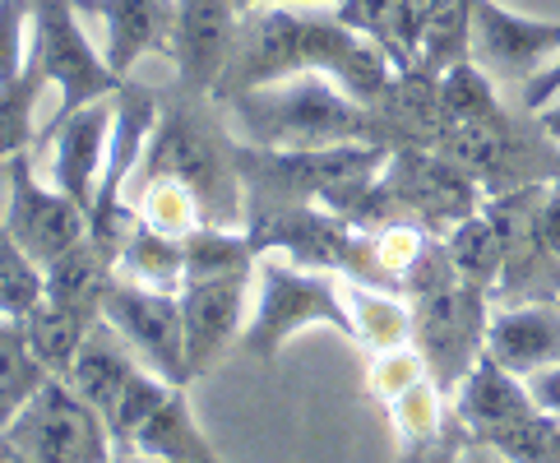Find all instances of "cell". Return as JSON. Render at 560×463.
Listing matches in <instances>:
<instances>
[{
    "label": "cell",
    "instance_id": "obj_34",
    "mask_svg": "<svg viewBox=\"0 0 560 463\" xmlns=\"http://www.w3.org/2000/svg\"><path fill=\"white\" fill-rule=\"evenodd\" d=\"M334 14L343 19L352 33L371 37V43L385 51L398 70H408V60H404V37H398V0H338Z\"/></svg>",
    "mask_w": 560,
    "mask_h": 463
},
{
    "label": "cell",
    "instance_id": "obj_33",
    "mask_svg": "<svg viewBox=\"0 0 560 463\" xmlns=\"http://www.w3.org/2000/svg\"><path fill=\"white\" fill-rule=\"evenodd\" d=\"M43 297H47L43 265H37V259L10 236V228L0 223V315L24 320Z\"/></svg>",
    "mask_w": 560,
    "mask_h": 463
},
{
    "label": "cell",
    "instance_id": "obj_38",
    "mask_svg": "<svg viewBox=\"0 0 560 463\" xmlns=\"http://www.w3.org/2000/svg\"><path fill=\"white\" fill-rule=\"evenodd\" d=\"M556 97H560V56L551 60V66H547L542 74L533 79V84H528L524 93H518V107H524V112H533V116H537L542 107H551Z\"/></svg>",
    "mask_w": 560,
    "mask_h": 463
},
{
    "label": "cell",
    "instance_id": "obj_22",
    "mask_svg": "<svg viewBox=\"0 0 560 463\" xmlns=\"http://www.w3.org/2000/svg\"><path fill=\"white\" fill-rule=\"evenodd\" d=\"M116 278L139 283V288H158V292H182V283H186V241L158 232L149 223H135L121 255H116Z\"/></svg>",
    "mask_w": 560,
    "mask_h": 463
},
{
    "label": "cell",
    "instance_id": "obj_44",
    "mask_svg": "<svg viewBox=\"0 0 560 463\" xmlns=\"http://www.w3.org/2000/svg\"><path fill=\"white\" fill-rule=\"evenodd\" d=\"M10 186V158H0V190Z\"/></svg>",
    "mask_w": 560,
    "mask_h": 463
},
{
    "label": "cell",
    "instance_id": "obj_42",
    "mask_svg": "<svg viewBox=\"0 0 560 463\" xmlns=\"http://www.w3.org/2000/svg\"><path fill=\"white\" fill-rule=\"evenodd\" d=\"M0 463H33V459H28V450L19 445L14 436H5V431H0Z\"/></svg>",
    "mask_w": 560,
    "mask_h": 463
},
{
    "label": "cell",
    "instance_id": "obj_20",
    "mask_svg": "<svg viewBox=\"0 0 560 463\" xmlns=\"http://www.w3.org/2000/svg\"><path fill=\"white\" fill-rule=\"evenodd\" d=\"M130 454L153 459V463H218L213 450H209V440H205V431H199L195 417H190L186 390H172L167 394V404L158 408L144 421V431L135 436Z\"/></svg>",
    "mask_w": 560,
    "mask_h": 463
},
{
    "label": "cell",
    "instance_id": "obj_24",
    "mask_svg": "<svg viewBox=\"0 0 560 463\" xmlns=\"http://www.w3.org/2000/svg\"><path fill=\"white\" fill-rule=\"evenodd\" d=\"M440 241H445L454 269L464 274L472 288H482L487 297H495L500 274H505V241H500V228L491 223L487 205L477 209L472 218H464V223H458L450 236H440Z\"/></svg>",
    "mask_w": 560,
    "mask_h": 463
},
{
    "label": "cell",
    "instance_id": "obj_26",
    "mask_svg": "<svg viewBox=\"0 0 560 463\" xmlns=\"http://www.w3.org/2000/svg\"><path fill=\"white\" fill-rule=\"evenodd\" d=\"M464 60H472V0H435L412 70L440 79L445 70L464 66Z\"/></svg>",
    "mask_w": 560,
    "mask_h": 463
},
{
    "label": "cell",
    "instance_id": "obj_23",
    "mask_svg": "<svg viewBox=\"0 0 560 463\" xmlns=\"http://www.w3.org/2000/svg\"><path fill=\"white\" fill-rule=\"evenodd\" d=\"M343 301H348V311H352L357 344H366L371 352L412 344V306H408L404 292L352 283V278H343Z\"/></svg>",
    "mask_w": 560,
    "mask_h": 463
},
{
    "label": "cell",
    "instance_id": "obj_37",
    "mask_svg": "<svg viewBox=\"0 0 560 463\" xmlns=\"http://www.w3.org/2000/svg\"><path fill=\"white\" fill-rule=\"evenodd\" d=\"M537 236H542L547 255L560 265V176L542 186V199H537Z\"/></svg>",
    "mask_w": 560,
    "mask_h": 463
},
{
    "label": "cell",
    "instance_id": "obj_15",
    "mask_svg": "<svg viewBox=\"0 0 560 463\" xmlns=\"http://www.w3.org/2000/svg\"><path fill=\"white\" fill-rule=\"evenodd\" d=\"M112 112H116V93L97 97V103L79 107L61 120H51L43 130L51 144V186H61L74 205L93 209L97 199V181H103L107 163V139H112Z\"/></svg>",
    "mask_w": 560,
    "mask_h": 463
},
{
    "label": "cell",
    "instance_id": "obj_17",
    "mask_svg": "<svg viewBox=\"0 0 560 463\" xmlns=\"http://www.w3.org/2000/svg\"><path fill=\"white\" fill-rule=\"evenodd\" d=\"M487 352L514 375H533L560 361V301H514L487 320Z\"/></svg>",
    "mask_w": 560,
    "mask_h": 463
},
{
    "label": "cell",
    "instance_id": "obj_16",
    "mask_svg": "<svg viewBox=\"0 0 560 463\" xmlns=\"http://www.w3.org/2000/svg\"><path fill=\"white\" fill-rule=\"evenodd\" d=\"M79 14L103 24L107 66L130 79V70L153 51H172L176 0H74Z\"/></svg>",
    "mask_w": 560,
    "mask_h": 463
},
{
    "label": "cell",
    "instance_id": "obj_1",
    "mask_svg": "<svg viewBox=\"0 0 560 463\" xmlns=\"http://www.w3.org/2000/svg\"><path fill=\"white\" fill-rule=\"evenodd\" d=\"M228 130L250 149H329V144H389L375 107L334 84L329 74L306 70L278 84L236 93L218 103ZM394 149V144H389Z\"/></svg>",
    "mask_w": 560,
    "mask_h": 463
},
{
    "label": "cell",
    "instance_id": "obj_21",
    "mask_svg": "<svg viewBox=\"0 0 560 463\" xmlns=\"http://www.w3.org/2000/svg\"><path fill=\"white\" fill-rule=\"evenodd\" d=\"M47 274V297L61 301V306H74L84 315H103V301L116 283V265L84 236L74 251H66L61 259H51L43 269Z\"/></svg>",
    "mask_w": 560,
    "mask_h": 463
},
{
    "label": "cell",
    "instance_id": "obj_35",
    "mask_svg": "<svg viewBox=\"0 0 560 463\" xmlns=\"http://www.w3.org/2000/svg\"><path fill=\"white\" fill-rule=\"evenodd\" d=\"M33 66V0H0V89Z\"/></svg>",
    "mask_w": 560,
    "mask_h": 463
},
{
    "label": "cell",
    "instance_id": "obj_25",
    "mask_svg": "<svg viewBox=\"0 0 560 463\" xmlns=\"http://www.w3.org/2000/svg\"><path fill=\"white\" fill-rule=\"evenodd\" d=\"M93 320H97V315H84V311L61 306V301L43 297V301H37V306L24 315V329H28V344H33L37 361H43L51 375H66L70 361H74V352H79V344H84L89 329H93Z\"/></svg>",
    "mask_w": 560,
    "mask_h": 463
},
{
    "label": "cell",
    "instance_id": "obj_29",
    "mask_svg": "<svg viewBox=\"0 0 560 463\" xmlns=\"http://www.w3.org/2000/svg\"><path fill=\"white\" fill-rule=\"evenodd\" d=\"M505 112L510 107L500 103V89L472 60L440 74V120H445V126H477V120H495Z\"/></svg>",
    "mask_w": 560,
    "mask_h": 463
},
{
    "label": "cell",
    "instance_id": "obj_31",
    "mask_svg": "<svg viewBox=\"0 0 560 463\" xmlns=\"http://www.w3.org/2000/svg\"><path fill=\"white\" fill-rule=\"evenodd\" d=\"M139 223H149L167 236H190L195 228H205V209H199V199L182 186V181L172 176H149L139 181Z\"/></svg>",
    "mask_w": 560,
    "mask_h": 463
},
{
    "label": "cell",
    "instance_id": "obj_6",
    "mask_svg": "<svg viewBox=\"0 0 560 463\" xmlns=\"http://www.w3.org/2000/svg\"><path fill=\"white\" fill-rule=\"evenodd\" d=\"M246 232L259 246V255H288L292 265L319 269V274H338L352 283H371V288H394V278L385 274L375 255V236L352 228L348 218H338L325 205H283V209H259L246 218Z\"/></svg>",
    "mask_w": 560,
    "mask_h": 463
},
{
    "label": "cell",
    "instance_id": "obj_9",
    "mask_svg": "<svg viewBox=\"0 0 560 463\" xmlns=\"http://www.w3.org/2000/svg\"><path fill=\"white\" fill-rule=\"evenodd\" d=\"M380 176H385V186L394 195V205L404 209V218L422 223L431 236H450L464 218H472L487 205L482 186L454 158L427 144H398Z\"/></svg>",
    "mask_w": 560,
    "mask_h": 463
},
{
    "label": "cell",
    "instance_id": "obj_5",
    "mask_svg": "<svg viewBox=\"0 0 560 463\" xmlns=\"http://www.w3.org/2000/svg\"><path fill=\"white\" fill-rule=\"evenodd\" d=\"M311 325H329L338 334L357 338L352 311L343 301V278L319 274V269H302V265H292V259H259L255 311L246 320L242 352L255 357L259 367H273L278 352Z\"/></svg>",
    "mask_w": 560,
    "mask_h": 463
},
{
    "label": "cell",
    "instance_id": "obj_2",
    "mask_svg": "<svg viewBox=\"0 0 560 463\" xmlns=\"http://www.w3.org/2000/svg\"><path fill=\"white\" fill-rule=\"evenodd\" d=\"M213 97L182 93L176 103H163V120L153 130L139 181L172 176L199 199L209 228H246V186L236 167V135L218 120Z\"/></svg>",
    "mask_w": 560,
    "mask_h": 463
},
{
    "label": "cell",
    "instance_id": "obj_41",
    "mask_svg": "<svg viewBox=\"0 0 560 463\" xmlns=\"http://www.w3.org/2000/svg\"><path fill=\"white\" fill-rule=\"evenodd\" d=\"M232 10H265V5H325V0H228Z\"/></svg>",
    "mask_w": 560,
    "mask_h": 463
},
{
    "label": "cell",
    "instance_id": "obj_12",
    "mask_svg": "<svg viewBox=\"0 0 560 463\" xmlns=\"http://www.w3.org/2000/svg\"><path fill=\"white\" fill-rule=\"evenodd\" d=\"M103 315L121 329V338L149 371H158L167 385H182V390L190 385L182 292H158V288H139V283L116 278L103 301Z\"/></svg>",
    "mask_w": 560,
    "mask_h": 463
},
{
    "label": "cell",
    "instance_id": "obj_10",
    "mask_svg": "<svg viewBox=\"0 0 560 463\" xmlns=\"http://www.w3.org/2000/svg\"><path fill=\"white\" fill-rule=\"evenodd\" d=\"M556 56H560V24L514 14L495 5V0H472V66L495 89H510L518 97Z\"/></svg>",
    "mask_w": 560,
    "mask_h": 463
},
{
    "label": "cell",
    "instance_id": "obj_18",
    "mask_svg": "<svg viewBox=\"0 0 560 463\" xmlns=\"http://www.w3.org/2000/svg\"><path fill=\"white\" fill-rule=\"evenodd\" d=\"M533 408L537 404H533V394L524 385V375L505 371L491 352L477 357L468 367V375L458 380V390H454V413L477 440L495 436L500 427H510V421H518V417H528Z\"/></svg>",
    "mask_w": 560,
    "mask_h": 463
},
{
    "label": "cell",
    "instance_id": "obj_40",
    "mask_svg": "<svg viewBox=\"0 0 560 463\" xmlns=\"http://www.w3.org/2000/svg\"><path fill=\"white\" fill-rule=\"evenodd\" d=\"M454 463H510L505 454H500L495 445H487V440H477V436H468L464 440V450L454 454Z\"/></svg>",
    "mask_w": 560,
    "mask_h": 463
},
{
    "label": "cell",
    "instance_id": "obj_13",
    "mask_svg": "<svg viewBox=\"0 0 560 463\" xmlns=\"http://www.w3.org/2000/svg\"><path fill=\"white\" fill-rule=\"evenodd\" d=\"M236 24H242V10H232L228 0H176L167 51L176 66V89L190 97H213L236 43Z\"/></svg>",
    "mask_w": 560,
    "mask_h": 463
},
{
    "label": "cell",
    "instance_id": "obj_45",
    "mask_svg": "<svg viewBox=\"0 0 560 463\" xmlns=\"http://www.w3.org/2000/svg\"><path fill=\"white\" fill-rule=\"evenodd\" d=\"M112 463H153V459H139V454H126V459H112Z\"/></svg>",
    "mask_w": 560,
    "mask_h": 463
},
{
    "label": "cell",
    "instance_id": "obj_32",
    "mask_svg": "<svg viewBox=\"0 0 560 463\" xmlns=\"http://www.w3.org/2000/svg\"><path fill=\"white\" fill-rule=\"evenodd\" d=\"M43 89H47V74L37 66V51H33V66L19 74L14 84L0 89V158L28 153L33 116H37V103H43Z\"/></svg>",
    "mask_w": 560,
    "mask_h": 463
},
{
    "label": "cell",
    "instance_id": "obj_3",
    "mask_svg": "<svg viewBox=\"0 0 560 463\" xmlns=\"http://www.w3.org/2000/svg\"><path fill=\"white\" fill-rule=\"evenodd\" d=\"M404 297L412 306V348L427 357L435 385L454 394L468 367L487 352V292L454 269L445 241L435 236L404 278Z\"/></svg>",
    "mask_w": 560,
    "mask_h": 463
},
{
    "label": "cell",
    "instance_id": "obj_36",
    "mask_svg": "<svg viewBox=\"0 0 560 463\" xmlns=\"http://www.w3.org/2000/svg\"><path fill=\"white\" fill-rule=\"evenodd\" d=\"M431 375V367H427V357L417 352L412 344H404V348H385V352H375V361H371V375H366V385H371V394L380 398V404H394L404 390H412L417 380H427Z\"/></svg>",
    "mask_w": 560,
    "mask_h": 463
},
{
    "label": "cell",
    "instance_id": "obj_11",
    "mask_svg": "<svg viewBox=\"0 0 560 463\" xmlns=\"http://www.w3.org/2000/svg\"><path fill=\"white\" fill-rule=\"evenodd\" d=\"M0 223H5L19 246L47 269L51 259H61L66 251H74L79 241L89 236V209L74 205L61 186H51V181L37 176L28 153H14Z\"/></svg>",
    "mask_w": 560,
    "mask_h": 463
},
{
    "label": "cell",
    "instance_id": "obj_14",
    "mask_svg": "<svg viewBox=\"0 0 560 463\" xmlns=\"http://www.w3.org/2000/svg\"><path fill=\"white\" fill-rule=\"evenodd\" d=\"M250 288H255V278H195V283H182L190 380L213 371V361L246 334Z\"/></svg>",
    "mask_w": 560,
    "mask_h": 463
},
{
    "label": "cell",
    "instance_id": "obj_8",
    "mask_svg": "<svg viewBox=\"0 0 560 463\" xmlns=\"http://www.w3.org/2000/svg\"><path fill=\"white\" fill-rule=\"evenodd\" d=\"M33 463H112L116 445L103 413L79 398L66 375H51L5 427Z\"/></svg>",
    "mask_w": 560,
    "mask_h": 463
},
{
    "label": "cell",
    "instance_id": "obj_30",
    "mask_svg": "<svg viewBox=\"0 0 560 463\" xmlns=\"http://www.w3.org/2000/svg\"><path fill=\"white\" fill-rule=\"evenodd\" d=\"M172 390H182V385H167L158 371H149V367H139L130 380H126V390L116 394V404H112V413H107V431H112V445L116 450H126L130 454V445H135V436L144 431V421L167 404V394Z\"/></svg>",
    "mask_w": 560,
    "mask_h": 463
},
{
    "label": "cell",
    "instance_id": "obj_43",
    "mask_svg": "<svg viewBox=\"0 0 560 463\" xmlns=\"http://www.w3.org/2000/svg\"><path fill=\"white\" fill-rule=\"evenodd\" d=\"M537 120H542V130L556 139V144H560V103H551V107H542V112H537Z\"/></svg>",
    "mask_w": 560,
    "mask_h": 463
},
{
    "label": "cell",
    "instance_id": "obj_19",
    "mask_svg": "<svg viewBox=\"0 0 560 463\" xmlns=\"http://www.w3.org/2000/svg\"><path fill=\"white\" fill-rule=\"evenodd\" d=\"M139 367H144V361L135 357V348L121 338V329H116L107 315H97L93 329H89V338L79 344V352H74V361H70L66 380L74 385V394L89 398V404L103 413V421H107L116 394L126 390V380H130Z\"/></svg>",
    "mask_w": 560,
    "mask_h": 463
},
{
    "label": "cell",
    "instance_id": "obj_27",
    "mask_svg": "<svg viewBox=\"0 0 560 463\" xmlns=\"http://www.w3.org/2000/svg\"><path fill=\"white\" fill-rule=\"evenodd\" d=\"M51 380V371L37 361L28 329L19 315H0V408L10 417Z\"/></svg>",
    "mask_w": 560,
    "mask_h": 463
},
{
    "label": "cell",
    "instance_id": "obj_28",
    "mask_svg": "<svg viewBox=\"0 0 560 463\" xmlns=\"http://www.w3.org/2000/svg\"><path fill=\"white\" fill-rule=\"evenodd\" d=\"M389 421H394V436H398V445H404V454H412V450L435 445V440L450 431L454 408H445V390L427 375V380H417L412 390H404L394 398Z\"/></svg>",
    "mask_w": 560,
    "mask_h": 463
},
{
    "label": "cell",
    "instance_id": "obj_39",
    "mask_svg": "<svg viewBox=\"0 0 560 463\" xmlns=\"http://www.w3.org/2000/svg\"><path fill=\"white\" fill-rule=\"evenodd\" d=\"M524 385H528V394H533V404L542 408L547 417L560 421V361H556V367H542V371L524 375Z\"/></svg>",
    "mask_w": 560,
    "mask_h": 463
},
{
    "label": "cell",
    "instance_id": "obj_4",
    "mask_svg": "<svg viewBox=\"0 0 560 463\" xmlns=\"http://www.w3.org/2000/svg\"><path fill=\"white\" fill-rule=\"evenodd\" d=\"M389 144H329V149H250L236 139V167L246 186V218L283 205H325L329 195L385 172Z\"/></svg>",
    "mask_w": 560,
    "mask_h": 463
},
{
    "label": "cell",
    "instance_id": "obj_7",
    "mask_svg": "<svg viewBox=\"0 0 560 463\" xmlns=\"http://www.w3.org/2000/svg\"><path fill=\"white\" fill-rule=\"evenodd\" d=\"M33 51H37V66H43L47 84L56 89L51 120L89 107L97 97H112L126 84L107 66V56L89 43L84 14H79L74 0H33Z\"/></svg>",
    "mask_w": 560,
    "mask_h": 463
}]
</instances>
